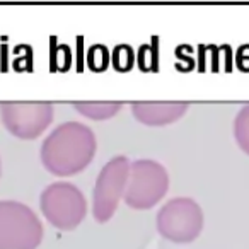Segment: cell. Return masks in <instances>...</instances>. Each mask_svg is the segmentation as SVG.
<instances>
[{"label": "cell", "instance_id": "cell-5", "mask_svg": "<svg viewBox=\"0 0 249 249\" xmlns=\"http://www.w3.org/2000/svg\"><path fill=\"white\" fill-rule=\"evenodd\" d=\"M39 207L46 220L60 231H73L87 215L84 193L65 181L48 184L39 196Z\"/></svg>", "mask_w": 249, "mask_h": 249}, {"label": "cell", "instance_id": "cell-4", "mask_svg": "<svg viewBox=\"0 0 249 249\" xmlns=\"http://www.w3.org/2000/svg\"><path fill=\"white\" fill-rule=\"evenodd\" d=\"M205 217L201 207L188 196L171 198L156 217L157 232L176 244H190L203 231Z\"/></svg>", "mask_w": 249, "mask_h": 249}, {"label": "cell", "instance_id": "cell-1", "mask_svg": "<svg viewBox=\"0 0 249 249\" xmlns=\"http://www.w3.org/2000/svg\"><path fill=\"white\" fill-rule=\"evenodd\" d=\"M96 135L80 121L58 124L45 139L39 157L48 173L58 178L82 173L96 156Z\"/></svg>", "mask_w": 249, "mask_h": 249}, {"label": "cell", "instance_id": "cell-9", "mask_svg": "<svg viewBox=\"0 0 249 249\" xmlns=\"http://www.w3.org/2000/svg\"><path fill=\"white\" fill-rule=\"evenodd\" d=\"M73 107L89 120L103 121L116 116L118 111H121L123 106L121 103H75Z\"/></svg>", "mask_w": 249, "mask_h": 249}, {"label": "cell", "instance_id": "cell-2", "mask_svg": "<svg viewBox=\"0 0 249 249\" xmlns=\"http://www.w3.org/2000/svg\"><path fill=\"white\" fill-rule=\"evenodd\" d=\"M41 241L43 225L31 207L0 200V249H36Z\"/></svg>", "mask_w": 249, "mask_h": 249}, {"label": "cell", "instance_id": "cell-7", "mask_svg": "<svg viewBox=\"0 0 249 249\" xmlns=\"http://www.w3.org/2000/svg\"><path fill=\"white\" fill-rule=\"evenodd\" d=\"M0 118L11 135L33 140L53 123L55 107L50 103H2Z\"/></svg>", "mask_w": 249, "mask_h": 249}, {"label": "cell", "instance_id": "cell-11", "mask_svg": "<svg viewBox=\"0 0 249 249\" xmlns=\"http://www.w3.org/2000/svg\"><path fill=\"white\" fill-rule=\"evenodd\" d=\"M137 58L135 52L130 45H118L114 46L113 53H111V63L118 72H128L133 69Z\"/></svg>", "mask_w": 249, "mask_h": 249}, {"label": "cell", "instance_id": "cell-6", "mask_svg": "<svg viewBox=\"0 0 249 249\" xmlns=\"http://www.w3.org/2000/svg\"><path fill=\"white\" fill-rule=\"evenodd\" d=\"M130 166L132 162L126 156H114L99 171L92 190V215L101 224L113 217L121 198H124Z\"/></svg>", "mask_w": 249, "mask_h": 249}, {"label": "cell", "instance_id": "cell-3", "mask_svg": "<svg viewBox=\"0 0 249 249\" xmlns=\"http://www.w3.org/2000/svg\"><path fill=\"white\" fill-rule=\"evenodd\" d=\"M169 190V174L160 162L154 159H137L130 166V176L124 203L135 210L156 207Z\"/></svg>", "mask_w": 249, "mask_h": 249}, {"label": "cell", "instance_id": "cell-13", "mask_svg": "<svg viewBox=\"0 0 249 249\" xmlns=\"http://www.w3.org/2000/svg\"><path fill=\"white\" fill-rule=\"evenodd\" d=\"M0 174H2V162H0Z\"/></svg>", "mask_w": 249, "mask_h": 249}, {"label": "cell", "instance_id": "cell-8", "mask_svg": "<svg viewBox=\"0 0 249 249\" xmlns=\"http://www.w3.org/2000/svg\"><path fill=\"white\" fill-rule=\"evenodd\" d=\"M188 107V103H133L130 109L140 123L147 126H164L181 120Z\"/></svg>", "mask_w": 249, "mask_h": 249}, {"label": "cell", "instance_id": "cell-12", "mask_svg": "<svg viewBox=\"0 0 249 249\" xmlns=\"http://www.w3.org/2000/svg\"><path fill=\"white\" fill-rule=\"evenodd\" d=\"M109 53H107V48L103 45H94L92 48L87 53V63L92 70L96 72H101L104 70L107 65H109Z\"/></svg>", "mask_w": 249, "mask_h": 249}, {"label": "cell", "instance_id": "cell-10", "mask_svg": "<svg viewBox=\"0 0 249 249\" xmlns=\"http://www.w3.org/2000/svg\"><path fill=\"white\" fill-rule=\"evenodd\" d=\"M234 139L239 149L249 156V104L242 106L234 118Z\"/></svg>", "mask_w": 249, "mask_h": 249}]
</instances>
